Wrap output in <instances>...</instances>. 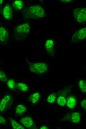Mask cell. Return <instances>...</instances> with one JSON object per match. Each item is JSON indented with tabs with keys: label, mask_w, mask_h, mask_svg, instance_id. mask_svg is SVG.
Masks as SVG:
<instances>
[{
	"label": "cell",
	"mask_w": 86,
	"mask_h": 129,
	"mask_svg": "<svg viewBox=\"0 0 86 129\" xmlns=\"http://www.w3.org/2000/svg\"><path fill=\"white\" fill-rule=\"evenodd\" d=\"M22 13L23 17L26 19L41 18L45 15L43 8L38 5H32L27 7Z\"/></svg>",
	"instance_id": "1"
},
{
	"label": "cell",
	"mask_w": 86,
	"mask_h": 129,
	"mask_svg": "<svg viewBox=\"0 0 86 129\" xmlns=\"http://www.w3.org/2000/svg\"><path fill=\"white\" fill-rule=\"evenodd\" d=\"M81 106L84 109L86 110V99L83 100L81 102Z\"/></svg>",
	"instance_id": "24"
},
{
	"label": "cell",
	"mask_w": 86,
	"mask_h": 129,
	"mask_svg": "<svg viewBox=\"0 0 86 129\" xmlns=\"http://www.w3.org/2000/svg\"><path fill=\"white\" fill-rule=\"evenodd\" d=\"M11 97L9 95L4 96L1 99L0 103V111L3 112L8 107L11 102Z\"/></svg>",
	"instance_id": "6"
},
{
	"label": "cell",
	"mask_w": 86,
	"mask_h": 129,
	"mask_svg": "<svg viewBox=\"0 0 86 129\" xmlns=\"http://www.w3.org/2000/svg\"><path fill=\"white\" fill-rule=\"evenodd\" d=\"M7 77L5 73L0 70V80L2 82H6L7 80Z\"/></svg>",
	"instance_id": "21"
},
{
	"label": "cell",
	"mask_w": 86,
	"mask_h": 129,
	"mask_svg": "<svg viewBox=\"0 0 86 129\" xmlns=\"http://www.w3.org/2000/svg\"><path fill=\"white\" fill-rule=\"evenodd\" d=\"M40 97V94L38 93H34L29 97V100L33 104L37 103Z\"/></svg>",
	"instance_id": "14"
},
{
	"label": "cell",
	"mask_w": 86,
	"mask_h": 129,
	"mask_svg": "<svg viewBox=\"0 0 86 129\" xmlns=\"http://www.w3.org/2000/svg\"><path fill=\"white\" fill-rule=\"evenodd\" d=\"M3 14L5 19L10 20L12 18L13 15V10L9 5L7 4L5 6L3 9Z\"/></svg>",
	"instance_id": "7"
},
{
	"label": "cell",
	"mask_w": 86,
	"mask_h": 129,
	"mask_svg": "<svg viewBox=\"0 0 86 129\" xmlns=\"http://www.w3.org/2000/svg\"><path fill=\"white\" fill-rule=\"evenodd\" d=\"M3 0H0V5H1L3 4Z\"/></svg>",
	"instance_id": "27"
},
{
	"label": "cell",
	"mask_w": 86,
	"mask_h": 129,
	"mask_svg": "<svg viewBox=\"0 0 86 129\" xmlns=\"http://www.w3.org/2000/svg\"><path fill=\"white\" fill-rule=\"evenodd\" d=\"M8 34L7 31L3 27H0V40L4 42L6 41L8 38Z\"/></svg>",
	"instance_id": "10"
},
{
	"label": "cell",
	"mask_w": 86,
	"mask_h": 129,
	"mask_svg": "<svg viewBox=\"0 0 86 129\" xmlns=\"http://www.w3.org/2000/svg\"><path fill=\"white\" fill-rule=\"evenodd\" d=\"M26 108L24 105L20 104L17 107L16 109V112L19 115H21L25 112Z\"/></svg>",
	"instance_id": "12"
},
{
	"label": "cell",
	"mask_w": 86,
	"mask_h": 129,
	"mask_svg": "<svg viewBox=\"0 0 86 129\" xmlns=\"http://www.w3.org/2000/svg\"><path fill=\"white\" fill-rule=\"evenodd\" d=\"M11 126L14 129H24V128L12 119H10Z\"/></svg>",
	"instance_id": "17"
},
{
	"label": "cell",
	"mask_w": 86,
	"mask_h": 129,
	"mask_svg": "<svg viewBox=\"0 0 86 129\" xmlns=\"http://www.w3.org/2000/svg\"><path fill=\"white\" fill-rule=\"evenodd\" d=\"M21 123L26 128H30L33 124V121L32 118L29 116L24 117L20 119Z\"/></svg>",
	"instance_id": "8"
},
{
	"label": "cell",
	"mask_w": 86,
	"mask_h": 129,
	"mask_svg": "<svg viewBox=\"0 0 86 129\" xmlns=\"http://www.w3.org/2000/svg\"><path fill=\"white\" fill-rule=\"evenodd\" d=\"M5 119L0 115V123L2 124H5L6 123Z\"/></svg>",
	"instance_id": "23"
},
{
	"label": "cell",
	"mask_w": 86,
	"mask_h": 129,
	"mask_svg": "<svg viewBox=\"0 0 86 129\" xmlns=\"http://www.w3.org/2000/svg\"><path fill=\"white\" fill-rule=\"evenodd\" d=\"M80 88L83 92L86 93V81L83 79L80 80L79 82Z\"/></svg>",
	"instance_id": "19"
},
{
	"label": "cell",
	"mask_w": 86,
	"mask_h": 129,
	"mask_svg": "<svg viewBox=\"0 0 86 129\" xmlns=\"http://www.w3.org/2000/svg\"><path fill=\"white\" fill-rule=\"evenodd\" d=\"M80 120V115L79 113L75 112L72 115L71 120L73 123H79Z\"/></svg>",
	"instance_id": "16"
},
{
	"label": "cell",
	"mask_w": 86,
	"mask_h": 129,
	"mask_svg": "<svg viewBox=\"0 0 86 129\" xmlns=\"http://www.w3.org/2000/svg\"><path fill=\"white\" fill-rule=\"evenodd\" d=\"M57 102L58 104L61 106H64L65 104L66 101L65 98L63 97H59L57 99Z\"/></svg>",
	"instance_id": "20"
},
{
	"label": "cell",
	"mask_w": 86,
	"mask_h": 129,
	"mask_svg": "<svg viewBox=\"0 0 86 129\" xmlns=\"http://www.w3.org/2000/svg\"><path fill=\"white\" fill-rule=\"evenodd\" d=\"M56 99L55 96L54 94L50 95L48 97L47 101L49 103H53L55 101Z\"/></svg>",
	"instance_id": "22"
},
{
	"label": "cell",
	"mask_w": 86,
	"mask_h": 129,
	"mask_svg": "<svg viewBox=\"0 0 86 129\" xmlns=\"http://www.w3.org/2000/svg\"><path fill=\"white\" fill-rule=\"evenodd\" d=\"M30 30V26L29 23H23L18 25L16 27L14 33L18 39H23L28 35Z\"/></svg>",
	"instance_id": "2"
},
{
	"label": "cell",
	"mask_w": 86,
	"mask_h": 129,
	"mask_svg": "<svg viewBox=\"0 0 86 129\" xmlns=\"http://www.w3.org/2000/svg\"><path fill=\"white\" fill-rule=\"evenodd\" d=\"M13 6L16 10H20L22 9L23 6V2L22 0H16L13 3Z\"/></svg>",
	"instance_id": "13"
},
{
	"label": "cell",
	"mask_w": 86,
	"mask_h": 129,
	"mask_svg": "<svg viewBox=\"0 0 86 129\" xmlns=\"http://www.w3.org/2000/svg\"><path fill=\"white\" fill-rule=\"evenodd\" d=\"M16 84L15 80L13 79H9L7 82V85L8 87L11 90H14L16 87Z\"/></svg>",
	"instance_id": "18"
},
{
	"label": "cell",
	"mask_w": 86,
	"mask_h": 129,
	"mask_svg": "<svg viewBox=\"0 0 86 129\" xmlns=\"http://www.w3.org/2000/svg\"><path fill=\"white\" fill-rule=\"evenodd\" d=\"M76 98L73 96L69 97L67 99L66 105L68 108H74L76 104Z\"/></svg>",
	"instance_id": "11"
},
{
	"label": "cell",
	"mask_w": 86,
	"mask_h": 129,
	"mask_svg": "<svg viewBox=\"0 0 86 129\" xmlns=\"http://www.w3.org/2000/svg\"><path fill=\"white\" fill-rule=\"evenodd\" d=\"M29 68L31 72L37 74H41L47 71L48 66L45 63L37 62L30 63L29 64Z\"/></svg>",
	"instance_id": "3"
},
{
	"label": "cell",
	"mask_w": 86,
	"mask_h": 129,
	"mask_svg": "<svg viewBox=\"0 0 86 129\" xmlns=\"http://www.w3.org/2000/svg\"><path fill=\"white\" fill-rule=\"evenodd\" d=\"M74 17L76 21L80 24L84 23L86 19V9L84 7H77L73 11Z\"/></svg>",
	"instance_id": "4"
},
{
	"label": "cell",
	"mask_w": 86,
	"mask_h": 129,
	"mask_svg": "<svg viewBox=\"0 0 86 129\" xmlns=\"http://www.w3.org/2000/svg\"><path fill=\"white\" fill-rule=\"evenodd\" d=\"M49 129L48 126H41L40 129Z\"/></svg>",
	"instance_id": "25"
},
{
	"label": "cell",
	"mask_w": 86,
	"mask_h": 129,
	"mask_svg": "<svg viewBox=\"0 0 86 129\" xmlns=\"http://www.w3.org/2000/svg\"><path fill=\"white\" fill-rule=\"evenodd\" d=\"M16 87L18 89L23 92H26L28 90L27 85L22 83H18L16 84Z\"/></svg>",
	"instance_id": "15"
},
{
	"label": "cell",
	"mask_w": 86,
	"mask_h": 129,
	"mask_svg": "<svg viewBox=\"0 0 86 129\" xmlns=\"http://www.w3.org/2000/svg\"><path fill=\"white\" fill-rule=\"evenodd\" d=\"M62 1L63 2H72V0H62Z\"/></svg>",
	"instance_id": "26"
},
{
	"label": "cell",
	"mask_w": 86,
	"mask_h": 129,
	"mask_svg": "<svg viewBox=\"0 0 86 129\" xmlns=\"http://www.w3.org/2000/svg\"><path fill=\"white\" fill-rule=\"evenodd\" d=\"M86 36V28L81 29L75 32L72 37L73 42H77L84 40Z\"/></svg>",
	"instance_id": "5"
},
{
	"label": "cell",
	"mask_w": 86,
	"mask_h": 129,
	"mask_svg": "<svg viewBox=\"0 0 86 129\" xmlns=\"http://www.w3.org/2000/svg\"><path fill=\"white\" fill-rule=\"evenodd\" d=\"M55 47L54 41L52 39L47 40L45 44V48L47 51L50 53L53 52Z\"/></svg>",
	"instance_id": "9"
}]
</instances>
